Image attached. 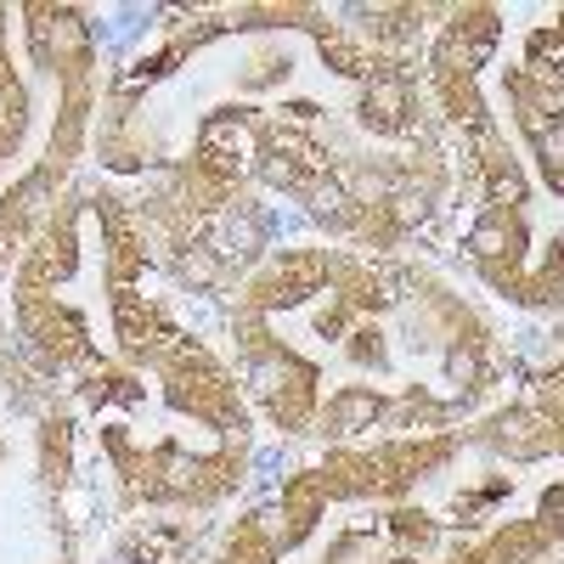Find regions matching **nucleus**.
<instances>
[{
	"label": "nucleus",
	"instance_id": "obj_1",
	"mask_svg": "<svg viewBox=\"0 0 564 564\" xmlns=\"http://www.w3.org/2000/svg\"><path fill=\"white\" fill-rule=\"evenodd\" d=\"M361 119L372 130H412V85L395 68H379L361 97Z\"/></svg>",
	"mask_w": 564,
	"mask_h": 564
},
{
	"label": "nucleus",
	"instance_id": "obj_2",
	"mask_svg": "<svg viewBox=\"0 0 564 564\" xmlns=\"http://www.w3.org/2000/svg\"><path fill=\"white\" fill-rule=\"evenodd\" d=\"M379 417H384V401L372 390H339L334 401H327V423H334V435H361Z\"/></svg>",
	"mask_w": 564,
	"mask_h": 564
},
{
	"label": "nucleus",
	"instance_id": "obj_3",
	"mask_svg": "<svg viewBox=\"0 0 564 564\" xmlns=\"http://www.w3.org/2000/svg\"><path fill=\"white\" fill-rule=\"evenodd\" d=\"M175 276L186 282V289H215V282L226 276V260L209 249V243H181V254H175Z\"/></svg>",
	"mask_w": 564,
	"mask_h": 564
},
{
	"label": "nucleus",
	"instance_id": "obj_4",
	"mask_svg": "<svg viewBox=\"0 0 564 564\" xmlns=\"http://www.w3.org/2000/svg\"><path fill=\"white\" fill-rule=\"evenodd\" d=\"M446 372H452V384L475 390V384H480V372H486V361H480V350H475V345H457V350L446 356Z\"/></svg>",
	"mask_w": 564,
	"mask_h": 564
},
{
	"label": "nucleus",
	"instance_id": "obj_5",
	"mask_svg": "<svg viewBox=\"0 0 564 564\" xmlns=\"http://www.w3.org/2000/svg\"><path fill=\"white\" fill-rule=\"evenodd\" d=\"M395 536H401V542H417V547H423V542L435 536L430 513H412V508H401V513H395Z\"/></svg>",
	"mask_w": 564,
	"mask_h": 564
},
{
	"label": "nucleus",
	"instance_id": "obj_6",
	"mask_svg": "<svg viewBox=\"0 0 564 564\" xmlns=\"http://www.w3.org/2000/svg\"><path fill=\"white\" fill-rule=\"evenodd\" d=\"M350 356H356L361 367H367V361L379 367V361H384V345H379V327H356V334H350Z\"/></svg>",
	"mask_w": 564,
	"mask_h": 564
},
{
	"label": "nucleus",
	"instance_id": "obj_7",
	"mask_svg": "<svg viewBox=\"0 0 564 564\" xmlns=\"http://www.w3.org/2000/svg\"><path fill=\"white\" fill-rule=\"evenodd\" d=\"M542 525H547V531L564 525V486H553V491L542 497Z\"/></svg>",
	"mask_w": 564,
	"mask_h": 564
},
{
	"label": "nucleus",
	"instance_id": "obj_8",
	"mask_svg": "<svg viewBox=\"0 0 564 564\" xmlns=\"http://www.w3.org/2000/svg\"><path fill=\"white\" fill-rule=\"evenodd\" d=\"M547 289H553V294L564 300V249H558V254L547 260Z\"/></svg>",
	"mask_w": 564,
	"mask_h": 564
},
{
	"label": "nucleus",
	"instance_id": "obj_9",
	"mask_svg": "<svg viewBox=\"0 0 564 564\" xmlns=\"http://www.w3.org/2000/svg\"><path fill=\"white\" fill-rule=\"evenodd\" d=\"M395 564H412V558H395Z\"/></svg>",
	"mask_w": 564,
	"mask_h": 564
}]
</instances>
